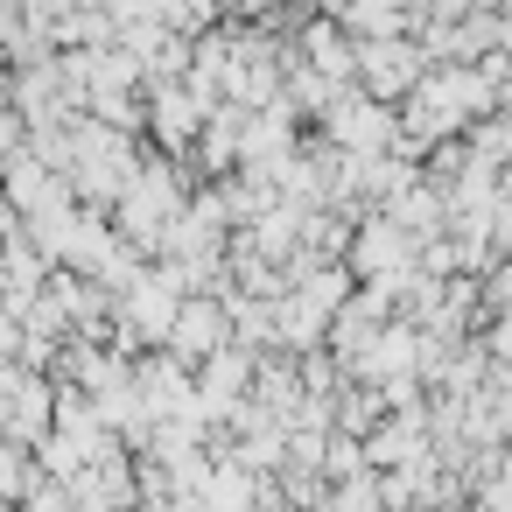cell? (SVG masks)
<instances>
[{
    "instance_id": "obj_1",
    "label": "cell",
    "mask_w": 512,
    "mask_h": 512,
    "mask_svg": "<svg viewBox=\"0 0 512 512\" xmlns=\"http://www.w3.org/2000/svg\"><path fill=\"white\" fill-rule=\"evenodd\" d=\"M197 512H253V477H246V463H218V470H204V484H197Z\"/></svg>"
},
{
    "instance_id": "obj_2",
    "label": "cell",
    "mask_w": 512,
    "mask_h": 512,
    "mask_svg": "<svg viewBox=\"0 0 512 512\" xmlns=\"http://www.w3.org/2000/svg\"><path fill=\"white\" fill-rule=\"evenodd\" d=\"M218 337V316L211 309H183V323H176V351H204Z\"/></svg>"
}]
</instances>
